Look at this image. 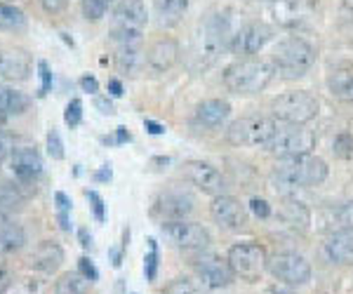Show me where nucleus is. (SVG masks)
Returning <instances> with one entry per match:
<instances>
[{
	"instance_id": "obj_7",
	"label": "nucleus",
	"mask_w": 353,
	"mask_h": 294,
	"mask_svg": "<svg viewBox=\"0 0 353 294\" xmlns=\"http://www.w3.org/2000/svg\"><path fill=\"white\" fill-rule=\"evenodd\" d=\"M316 146V134L306 125H288V123H278L276 132H273L271 141L266 144V151L276 156L278 160L285 158H297L311 154Z\"/></svg>"
},
{
	"instance_id": "obj_21",
	"label": "nucleus",
	"mask_w": 353,
	"mask_h": 294,
	"mask_svg": "<svg viewBox=\"0 0 353 294\" xmlns=\"http://www.w3.org/2000/svg\"><path fill=\"white\" fill-rule=\"evenodd\" d=\"M28 76H31V56L24 50H0V78H5V81H26Z\"/></svg>"
},
{
	"instance_id": "obj_43",
	"label": "nucleus",
	"mask_w": 353,
	"mask_h": 294,
	"mask_svg": "<svg viewBox=\"0 0 353 294\" xmlns=\"http://www.w3.org/2000/svg\"><path fill=\"white\" fill-rule=\"evenodd\" d=\"M250 210L257 214L259 219H269V217H271V212H273V210H271V205L264 200V198H252V200H250Z\"/></svg>"
},
{
	"instance_id": "obj_23",
	"label": "nucleus",
	"mask_w": 353,
	"mask_h": 294,
	"mask_svg": "<svg viewBox=\"0 0 353 294\" xmlns=\"http://www.w3.org/2000/svg\"><path fill=\"white\" fill-rule=\"evenodd\" d=\"M116 64H118V71L125 73V76H137V73L141 71V66L146 64V52L141 50V43L118 45Z\"/></svg>"
},
{
	"instance_id": "obj_57",
	"label": "nucleus",
	"mask_w": 353,
	"mask_h": 294,
	"mask_svg": "<svg viewBox=\"0 0 353 294\" xmlns=\"http://www.w3.org/2000/svg\"><path fill=\"white\" fill-rule=\"evenodd\" d=\"M5 118H8V116H5V113H0V129L5 127Z\"/></svg>"
},
{
	"instance_id": "obj_40",
	"label": "nucleus",
	"mask_w": 353,
	"mask_h": 294,
	"mask_svg": "<svg viewBox=\"0 0 353 294\" xmlns=\"http://www.w3.org/2000/svg\"><path fill=\"white\" fill-rule=\"evenodd\" d=\"M10 294H43V285L36 280H21L10 287Z\"/></svg>"
},
{
	"instance_id": "obj_13",
	"label": "nucleus",
	"mask_w": 353,
	"mask_h": 294,
	"mask_svg": "<svg viewBox=\"0 0 353 294\" xmlns=\"http://www.w3.org/2000/svg\"><path fill=\"white\" fill-rule=\"evenodd\" d=\"M273 38V26L266 21H248L233 33L231 38V52L241 59H252L254 54H259L261 50L269 45Z\"/></svg>"
},
{
	"instance_id": "obj_48",
	"label": "nucleus",
	"mask_w": 353,
	"mask_h": 294,
	"mask_svg": "<svg viewBox=\"0 0 353 294\" xmlns=\"http://www.w3.org/2000/svg\"><path fill=\"white\" fill-rule=\"evenodd\" d=\"M12 156V146H10V139H5L3 134H0V165H3L8 158Z\"/></svg>"
},
{
	"instance_id": "obj_10",
	"label": "nucleus",
	"mask_w": 353,
	"mask_h": 294,
	"mask_svg": "<svg viewBox=\"0 0 353 294\" xmlns=\"http://www.w3.org/2000/svg\"><path fill=\"white\" fill-rule=\"evenodd\" d=\"M161 231L165 238L172 242L174 247L184 252H203L212 242L210 231L203 224L189 222V219H176V222H163Z\"/></svg>"
},
{
	"instance_id": "obj_33",
	"label": "nucleus",
	"mask_w": 353,
	"mask_h": 294,
	"mask_svg": "<svg viewBox=\"0 0 353 294\" xmlns=\"http://www.w3.org/2000/svg\"><path fill=\"white\" fill-rule=\"evenodd\" d=\"M158 266H161V254H158V242H156V238H149V254L144 257V275H146V280H149V282L156 280Z\"/></svg>"
},
{
	"instance_id": "obj_5",
	"label": "nucleus",
	"mask_w": 353,
	"mask_h": 294,
	"mask_svg": "<svg viewBox=\"0 0 353 294\" xmlns=\"http://www.w3.org/2000/svg\"><path fill=\"white\" fill-rule=\"evenodd\" d=\"M321 111V101L306 90H292L271 99V118L288 125H306Z\"/></svg>"
},
{
	"instance_id": "obj_25",
	"label": "nucleus",
	"mask_w": 353,
	"mask_h": 294,
	"mask_svg": "<svg viewBox=\"0 0 353 294\" xmlns=\"http://www.w3.org/2000/svg\"><path fill=\"white\" fill-rule=\"evenodd\" d=\"M278 214H281V219L288 226L299 229V231H306V229H309V224H311L309 207H306L301 200H297V198H292V196H288L285 200H283V205L278 207Z\"/></svg>"
},
{
	"instance_id": "obj_24",
	"label": "nucleus",
	"mask_w": 353,
	"mask_h": 294,
	"mask_svg": "<svg viewBox=\"0 0 353 294\" xmlns=\"http://www.w3.org/2000/svg\"><path fill=\"white\" fill-rule=\"evenodd\" d=\"M26 245V231L10 217H0V257L12 254Z\"/></svg>"
},
{
	"instance_id": "obj_22",
	"label": "nucleus",
	"mask_w": 353,
	"mask_h": 294,
	"mask_svg": "<svg viewBox=\"0 0 353 294\" xmlns=\"http://www.w3.org/2000/svg\"><path fill=\"white\" fill-rule=\"evenodd\" d=\"M196 123L208 129H217L229 120L231 116V104L224 99H205L196 106Z\"/></svg>"
},
{
	"instance_id": "obj_45",
	"label": "nucleus",
	"mask_w": 353,
	"mask_h": 294,
	"mask_svg": "<svg viewBox=\"0 0 353 294\" xmlns=\"http://www.w3.org/2000/svg\"><path fill=\"white\" fill-rule=\"evenodd\" d=\"M94 106H97V111H99L101 116H113V113H116V106H113V101L109 97H97Z\"/></svg>"
},
{
	"instance_id": "obj_30",
	"label": "nucleus",
	"mask_w": 353,
	"mask_h": 294,
	"mask_svg": "<svg viewBox=\"0 0 353 294\" xmlns=\"http://www.w3.org/2000/svg\"><path fill=\"white\" fill-rule=\"evenodd\" d=\"M26 26V17L19 8L0 3V31H19Z\"/></svg>"
},
{
	"instance_id": "obj_54",
	"label": "nucleus",
	"mask_w": 353,
	"mask_h": 294,
	"mask_svg": "<svg viewBox=\"0 0 353 294\" xmlns=\"http://www.w3.org/2000/svg\"><path fill=\"white\" fill-rule=\"evenodd\" d=\"M109 92L113 94V97H121V94H123V85H121V81H116V78H113V81H109Z\"/></svg>"
},
{
	"instance_id": "obj_47",
	"label": "nucleus",
	"mask_w": 353,
	"mask_h": 294,
	"mask_svg": "<svg viewBox=\"0 0 353 294\" xmlns=\"http://www.w3.org/2000/svg\"><path fill=\"white\" fill-rule=\"evenodd\" d=\"M78 83H81L83 92H90V94H97V92H99V83H97V78H94V76H83Z\"/></svg>"
},
{
	"instance_id": "obj_41",
	"label": "nucleus",
	"mask_w": 353,
	"mask_h": 294,
	"mask_svg": "<svg viewBox=\"0 0 353 294\" xmlns=\"http://www.w3.org/2000/svg\"><path fill=\"white\" fill-rule=\"evenodd\" d=\"M38 73H41V97L50 92V87H52V71H50L48 61H38Z\"/></svg>"
},
{
	"instance_id": "obj_2",
	"label": "nucleus",
	"mask_w": 353,
	"mask_h": 294,
	"mask_svg": "<svg viewBox=\"0 0 353 294\" xmlns=\"http://www.w3.org/2000/svg\"><path fill=\"white\" fill-rule=\"evenodd\" d=\"M313 64H316V50H313L311 43H306L304 38L297 36L278 43L271 56L273 71L281 78H285V81L306 76L313 69Z\"/></svg>"
},
{
	"instance_id": "obj_19",
	"label": "nucleus",
	"mask_w": 353,
	"mask_h": 294,
	"mask_svg": "<svg viewBox=\"0 0 353 294\" xmlns=\"http://www.w3.org/2000/svg\"><path fill=\"white\" fill-rule=\"evenodd\" d=\"M323 257L334 266H351L353 264V231L341 229L327 235L323 242Z\"/></svg>"
},
{
	"instance_id": "obj_12",
	"label": "nucleus",
	"mask_w": 353,
	"mask_h": 294,
	"mask_svg": "<svg viewBox=\"0 0 353 294\" xmlns=\"http://www.w3.org/2000/svg\"><path fill=\"white\" fill-rule=\"evenodd\" d=\"M193 271H196L198 280L205 285V290H221L229 287L236 275L231 271V264L226 257L214 252H201L193 259Z\"/></svg>"
},
{
	"instance_id": "obj_14",
	"label": "nucleus",
	"mask_w": 353,
	"mask_h": 294,
	"mask_svg": "<svg viewBox=\"0 0 353 294\" xmlns=\"http://www.w3.org/2000/svg\"><path fill=\"white\" fill-rule=\"evenodd\" d=\"M196 210V196L189 189H168L153 202L151 214L161 222H176V219H186Z\"/></svg>"
},
{
	"instance_id": "obj_17",
	"label": "nucleus",
	"mask_w": 353,
	"mask_h": 294,
	"mask_svg": "<svg viewBox=\"0 0 353 294\" xmlns=\"http://www.w3.org/2000/svg\"><path fill=\"white\" fill-rule=\"evenodd\" d=\"M10 162H12V172L17 177V182L24 186L33 184L43 174V158L36 149H31V146L12 151Z\"/></svg>"
},
{
	"instance_id": "obj_49",
	"label": "nucleus",
	"mask_w": 353,
	"mask_h": 294,
	"mask_svg": "<svg viewBox=\"0 0 353 294\" xmlns=\"http://www.w3.org/2000/svg\"><path fill=\"white\" fill-rule=\"evenodd\" d=\"M113 179V172H111V165H104L101 169L94 172V182H111Z\"/></svg>"
},
{
	"instance_id": "obj_27",
	"label": "nucleus",
	"mask_w": 353,
	"mask_h": 294,
	"mask_svg": "<svg viewBox=\"0 0 353 294\" xmlns=\"http://www.w3.org/2000/svg\"><path fill=\"white\" fill-rule=\"evenodd\" d=\"M189 10V0H156V17L158 24L170 28L181 21V17Z\"/></svg>"
},
{
	"instance_id": "obj_18",
	"label": "nucleus",
	"mask_w": 353,
	"mask_h": 294,
	"mask_svg": "<svg viewBox=\"0 0 353 294\" xmlns=\"http://www.w3.org/2000/svg\"><path fill=\"white\" fill-rule=\"evenodd\" d=\"M179 61V43L174 38H158L146 50V66L153 73H168Z\"/></svg>"
},
{
	"instance_id": "obj_53",
	"label": "nucleus",
	"mask_w": 353,
	"mask_h": 294,
	"mask_svg": "<svg viewBox=\"0 0 353 294\" xmlns=\"http://www.w3.org/2000/svg\"><path fill=\"white\" fill-rule=\"evenodd\" d=\"M144 125H146V129H149L151 134H163L165 132V127L161 125V123H156V120H144Z\"/></svg>"
},
{
	"instance_id": "obj_37",
	"label": "nucleus",
	"mask_w": 353,
	"mask_h": 294,
	"mask_svg": "<svg viewBox=\"0 0 353 294\" xmlns=\"http://www.w3.org/2000/svg\"><path fill=\"white\" fill-rule=\"evenodd\" d=\"M48 154L52 160H64V141H61L57 129H50L48 134Z\"/></svg>"
},
{
	"instance_id": "obj_8",
	"label": "nucleus",
	"mask_w": 353,
	"mask_h": 294,
	"mask_svg": "<svg viewBox=\"0 0 353 294\" xmlns=\"http://www.w3.org/2000/svg\"><path fill=\"white\" fill-rule=\"evenodd\" d=\"M149 21L144 0H121L113 10V41L118 45L141 43V33Z\"/></svg>"
},
{
	"instance_id": "obj_11",
	"label": "nucleus",
	"mask_w": 353,
	"mask_h": 294,
	"mask_svg": "<svg viewBox=\"0 0 353 294\" xmlns=\"http://www.w3.org/2000/svg\"><path fill=\"white\" fill-rule=\"evenodd\" d=\"M269 273L281 285L299 287L311 280V264L297 252H278L269 257Z\"/></svg>"
},
{
	"instance_id": "obj_39",
	"label": "nucleus",
	"mask_w": 353,
	"mask_h": 294,
	"mask_svg": "<svg viewBox=\"0 0 353 294\" xmlns=\"http://www.w3.org/2000/svg\"><path fill=\"white\" fill-rule=\"evenodd\" d=\"M88 200L92 202V212H94V219L97 222H104L106 219V210H104V198H101L97 191H85Z\"/></svg>"
},
{
	"instance_id": "obj_1",
	"label": "nucleus",
	"mask_w": 353,
	"mask_h": 294,
	"mask_svg": "<svg viewBox=\"0 0 353 294\" xmlns=\"http://www.w3.org/2000/svg\"><path fill=\"white\" fill-rule=\"evenodd\" d=\"M327 172H330L327 162L313 154L285 158V160H278V165L273 167L271 184L276 189V193L288 198L294 196L297 191L321 186L327 179Z\"/></svg>"
},
{
	"instance_id": "obj_9",
	"label": "nucleus",
	"mask_w": 353,
	"mask_h": 294,
	"mask_svg": "<svg viewBox=\"0 0 353 294\" xmlns=\"http://www.w3.org/2000/svg\"><path fill=\"white\" fill-rule=\"evenodd\" d=\"M278 123L271 116H245L233 120L226 129V141L231 146H264L271 141Z\"/></svg>"
},
{
	"instance_id": "obj_51",
	"label": "nucleus",
	"mask_w": 353,
	"mask_h": 294,
	"mask_svg": "<svg viewBox=\"0 0 353 294\" xmlns=\"http://www.w3.org/2000/svg\"><path fill=\"white\" fill-rule=\"evenodd\" d=\"M130 139H132V134L128 132V127H116V139H113V144H128Z\"/></svg>"
},
{
	"instance_id": "obj_32",
	"label": "nucleus",
	"mask_w": 353,
	"mask_h": 294,
	"mask_svg": "<svg viewBox=\"0 0 353 294\" xmlns=\"http://www.w3.org/2000/svg\"><path fill=\"white\" fill-rule=\"evenodd\" d=\"M330 87H332V92L337 94L339 99L353 104V73H334V76L330 78Z\"/></svg>"
},
{
	"instance_id": "obj_38",
	"label": "nucleus",
	"mask_w": 353,
	"mask_h": 294,
	"mask_svg": "<svg viewBox=\"0 0 353 294\" xmlns=\"http://www.w3.org/2000/svg\"><path fill=\"white\" fill-rule=\"evenodd\" d=\"M337 222H339L341 229L353 231V198H351V200H346L344 205L337 210Z\"/></svg>"
},
{
	"instance_id": "obj_35",
	"label": "nucleus",
	"mask_w": 353,
	"mask_h": 294,
	"mask_svg": "<svg viewBox=\"0 0 353 294\" xmlns=\"http://www.w3.org/2000/svg\"><path fill=\"white\" fill-rule=\"evenodd\" d=\"M64 123L68 127H78L83 123V101L81 99H71L64 111Z\"/></svg>"
},
{
	"instance_id": "obj_16",
	"label": "nucleus",
	"mask_w": 353,
	"mask_h": 294,
	"mask_svg": "<svg viewBox=\"0 0 353 294\" xmlns=\"http://www.w3.org/2000/svg\"><path fill=\"white\" fill-rule=\"evenodd\" d=\"M184 177L196 186L198 191L203 193L217 198V196H224L226 191V179L221 177V172L217 167H212L210 162H203V160H191L184 165Z\"/></svg>"
},
{
	"instance_id": "obj_52",
	"label": "nucleus",
	"mask_w": 353,
	"mask_h": 294,
	"mask_svg": "<svg viewBox=\"0 0 353 294\" xmlns=\"http://www.w3.org/2000/svg\"><path fill=\"white\" fill-rule=\"evenodd\" d=\"M78 238H81V245L85 247V250H90V247H92V235L88 233V229L78 231Z\"/></svg>"
},
{
	"instance_id": "obj_6",
	"label": "nucleus",
	"mask_w": 353,
	"mask_h": 294,
	"mask_svg": "<svg viewBox=\"0 0 353 294\" xmlns=\"http://www.w3.org/2000/svg\"><path fill=\"white\" fill-rule=\"evenodd\" d=\"M231 264V271L236 278L248 280V282H257L261 275L269 269V252L264 245L254 240H245L231 245L229 254H226Z\"/></svg>"
},
{
	"instance_id": "obj_28",
	"label": "nucleus",
	"mask_w": 353,
	"mask_h": 294,
	"mask_svg": "<svg viewBox=\"0 0 353 294\" xmlns=\"http://www.w3.org/2000/svg\"><path fill=\"white\" fill-rule=\"evenodd\" d=\"M24 184H0V217H10L24 205L26 196L21 191Z\"/></svg>"
},
{
	"instance_id": "obj_3",
	"label": "nucleus",
	"mask_w": 353,
	"mask_h": 294,
	"mask_svg": "<svg viewBox=\"0 0 353 294\" xmlns=\"http://www.w3.org/2000/svg\"><path fill=\"white\" fill-rule=\"evenodd\" d=\"M229 38H233L229 28V17H221V14L208 17L205 24L201 26V31L196 33L191 56L196 59V64L201 69H208V66H212L219 59V54L224 52L226 45L231 48Z\"/></svg>"
},
{
	"instance_id": "obj_15",
	"label": "nucleus",
	"mask_w": 353,
	"mask_h": 294,
	"mask_svg": "<svg viewBox=\"0 0 353 294\" xmlns=\"http://www.w3.org/2000/svg\"><path fill=\"white\" fill-rule=\"evenodd\" d=\"M210 217L214 219V224L224 231H245L250 224V210L248 205H243L238 198L233 196H217L212 198V205H210Z\"/></svg>"
},
{
	"instance_id": "obj_55",
	"label": "nucleus",
	"mask_w": 353,
	"mask_h": 294,
	"mask_svg": "<svg viewBox=\"0 0 353 294\" xmlns=\"http://www.w3.org/2000/svg\"><path fill=\"white\" fill-rule=\"evenodd\" d=\"M123 247H121V250H111V264H113V266H116V269H121V264H123Z\"/></svg>"
},
{
	"instance_id": "obj_50",
	"label": "nucleus",
	"mask_w": 353,
	"mask_h": 294,
	"mask_svg": "<svg viewBox=\"0 0 353 294\" xmlns=\"http://www.w3.org/2000/svg\"><path fill=\"white\" fill-rule=\"evenodd\" d=\"M12 287V278H10V273L5 269H0V294H5Z\"/></svg>"
},
{
	"instance_id": "obj_44",
	"label": "nucleus",
	"mask_w": 353,
	"mask_h": 294,
	"mask_svg": "<svg viewBox=\"0 0 353 294\" xmlns=\"http://www.w3.org/2000/svg\"><path fill=\"white\" fill-rule=\"evenodd\" d=\"M54 202H57V212L71 214V198H68L64 191H57V193H54Z\"/></svg>"
},
{
	"instance_id": "obj_56",
	"label": "nucleus",
	"mask_w": 353,
	"mask_h": 294,
	"mask_svg": "<svg viewBox=\"0 0 353 294\" xmlns=\"http://www.w3.org/2000/svg\"><path fill=\"white\" fill-rule=\"evenodd\" d=\"M57 219H59V226H61V231H71V217H68V214H61V212H57Z\"/></svg>"
},
{
	"instance_id": "obj_46",
	"label": "nucleus",
	"mask_w": 353,
	"mask_h": 294,
	"mask_svg": "<svg viewBox=\"0 0 353 294\" xmlns=\"http://www.w3.org/2000/svg\"><path fill=\"white\" fill-rule=\"evenodd\" d=\"M66 3H68V0H41V5L45 8V12H50V14L61 12V10L66 8Z\"/></svg>"
},
{
	"instance_id": "obj_31",
	"label": "nucleus",
	"mask_w": 353,
	"mask_h": 294,
	"mask_svg": "<svg viewBox=\"0 0 353 294\" xmlns=\"http://www.w3.org/2000/svg\"><path fill=\"white\" fill-rule=\"evenodd\" d=\"M165 294H208L201 280H193L189 275H179L165 287Z\"/></svg>"
},
{
	"instance_id": "obj_4",
	"label": "nucleus",
	"mask_w": 353,
	"mask_h": 294,
	"mask_svg": "<svg viewBox=\"0 0 353 294\" xmlns=\"http://www.w3.org/2000/svg\"><path fill=\"white\" fill-rule=\"evenodd\" d=\"M273 66L261 59H238L224 71V85L233 94H257L273 81Z\"/></svg>"
},
{
	"instance_id": "obj_29",
	"label": "nucleus",
	"mask_w": 353,
	"mask_h": 294,
	"mask_svg": "<svg viewBox=\"0 0 353 294\" xmlns=\"http://www.w3.org/2000/svg\"><path fill=\"white\" fill-rule=\"evenodd\" d=\"M90 282L81 271H73V273H64L54 285V294H88Z\"/></svg>"
},
{
	"instance_id": "obj_26",
	"label": "nucleus",
	"mask_w": 353,
	"mask_h": 294,
	"mask_svg": "<svg viewBox=\"0 0 353 294\" xmlns=\"http://www.w3.org/2000/svg\"><path fill=\"white\" fill-rule=\"evenodd\" d=\"M31 106V97L8 85H0V113L5 116H21Z\"/></svg>"
},
{
	"instance_id": "obj_42",
	"label": "nucleus",
	"mask_w": 353,
	"mask_h": 294,
	"mask_svg": "<svg viewBox=\"0 0 353 294\" xmlns=\"http://www.w3.org/2000/svg\"><path fill=\"white\" fill-rule=\"evenodd\" d=\"M78 271H81V273H83L90 282H97V280H99V273H97L92 259H88V257H81V259H78Z\"/></svg>"
},
{
	"instance_id": "obj_36",
	"label": "nucleus",
	"mask_w": 353,
	"mask_h": 294,
	"mask_svg": "<svg viewBox=\"0 0 353 294\" xmlns=\"http://www.w3.org/2000/svg\"><path fill=\"white\" fill-rule=\"evenodd\" d=\"M332 151H334V156L337 158H351L353 156V137L349 132H341L337 134V139H334V144H332Z\"/></svg>"
},
{
	"instance_id": "obj_20",
	"label": "nucleus",
	"mask_w": 353,
	"mask_h": 294,
	"mask_svg": "<svg viewBox=\"0 0 353 294\" xmlns=\"http://www.w3.org/2000/svg\"><path fill=\"white\" fill-rule=\"evenodd\" d=\"M28 269L41 271V273H54L64 264V250H61L59 242L43 240L33 247V252L28 254Z\"/></svg>"
},
{
	"instance_id": "obj_34",
	"label": "nucleus",
	"mask_w": 353,
	"mask_h": 294,
	"mask_svg": "<svg viewBox=\"0 0 353 294\" xmlns=\"http://www.w3.org/2000/svg\"><path fill=\"white\" fill-rule=\"evenodd\" d=\"M111 0H81V10H83V17L90 21H99L101 17L106 14L109 10Z\"/></svg>"
}]
</instances>
